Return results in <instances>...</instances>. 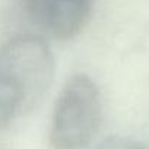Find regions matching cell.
<instances>
[{
  "mask_svg": "<svg viewBox=\"0 0 149 149\" xmlns=\"http://www.w3.org/2000/svg\"><path fill=\"white\" fill-rule=\"evenodd\" d=\"M97 149H149V146L132 137L114 136L100 143Z\"/></svg>",
  "mask_w": 149,
  "mask_h": 149,
  "instance_id": "cell-4",
  "label": "cell"
},
{
  "mask_svg": "<svg viewBox=\"0 0 149 149\" xmlns=\"http://www.w3.org/2000/svg\"><path fill=\"white\" fill-rule=\"evenodd\" d=\"M101 116L102 105L97 84L88 74H73L56 101L50 126L51 148L85 149L100 129Z\"/></svg>",
  "mask_w": 149,
  "mask_h": 149,
  "instance_id": "cell-2",
  "label": "cell"
},
{
  "mask_svg": "<svg viewBox=\"0 0 149 149\" xmlns=\"http://www.w3.org/2000/svg\"><path fill=\"white\" fill-rule=\"evenodd\" d=\"M54 56L44 40L19 35L0 47V127L29 114L54 78Z\"/></svg>",
  "mask_w": 149,
  "mask_h": 149,
  "instance_id": "cell-1",
  "label": "cell"
},
{
  "mask_svg": "<svg viewBox=\"0 0 149 149\" xmlns=\"http://www.w3.org/2000/svg\"><path fill=\"white\" fill-rule=\"evenodd\" d=\"M94 0H24L29 19L57 40H70L88 24Z\"/></svg>",
  "mask_w": 149,
  "mask_h": 149,
  "instance_id": "cell-3",
  "label": "cell"
}]
</instances>
